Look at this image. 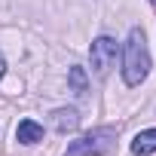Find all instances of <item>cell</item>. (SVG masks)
<instances>
[{
	"instance_id": "obj_8",
	"label": "cell",
	"mask_w": 156,
	"mask_h": 156,
	"mask_svg": "<svg viewBox=\"0 0 156 156\" xmlns=\"http://www.w3.org/2000/svg\"><path fill=\"white\" fill-rule=\"evenodd\" d=\"M3 73H6V58L0 55V80H3Z\"/></svg>"
},
{
	"instance_id": "obj_6",
	"label": "cell",
	"mask_w": 156,
	"mask_h": 156,
	"mask_svg": "<svg viewBox=\"0 0 156 156\" xmlns=\"http://www.w3.org/2000/svg\"><path fill=\"white\" fill-rule=\"evenodd\" d=\"M52 122H55V129L64 135V132H73L76 126H80V113H76L73 107H61V110L52 113Z\"/></svg>"
},
{
	"instance_id": "obj_1",
	"label": "cell",
	"mask_w": 156,
	"mask_h": 156,
	"mask_svg": "<svg viewBox=\"0 0 156 156\" xmlns=\"http://www.w3.org/2000/svg\"><path fill=\"white\" fill-rule=\"evenodd\" d=\"M150 73V49H147V37L141 28L129 31L126 49H122V80L126 86H141Z\"/></svg>"
},
{
	"instance_id": "obj_7",
	"label": "cell",
	"mask_w": 156,
	"mask_h": 156,
	"mask_svg": "<svg viewBox=\"0 0 156 156\" xmlns=\"http://www.w3.org/2000/svg\"><path fill=\"white\" fill-rule=\"evenodd\" d=\"M67 86H70V92H73L76 98H83V95L89 92L86 70H83V67H70V70H67Z\"/></svg>"
},
{
	"instance_id": "obj_4",
	"label": "cell",
	"mask_w": 156,
	"mask_h": 156,
	"mask_svg": "<svg viewBox=\"0 0 156 156\" xmlns=\"http://www.w3.org/2000/svg\"><path fill=\"white\" fill-rule=\"evenodd\" d=\"M16 141L19 144H37V141H43V126L37 119H22L19 129H16Z\"/></svg>"
},
{
	"instance_id": "obj_9",
	"label": "cell",
	"mask_w": 156,
	"mask_h": 156,
	"mask_svg": "<svg viewBox=\"0 0 156 156\" xmlns=\"http://www.w3.org/2000/svg\"><path fill=\"white\" fill-rule=\"evenodd\" d=\"M150 3H156V0H150Z\"/></svg>"
},
{
	"instance_id": "obj_5",
	"label": "cell",
	"mask_w": 156,
	"mask_h": 156,
	"mask_svg": "<svg viewBox=\"0 0 156 156\" xmlns=\"http://www.w3.org/2000/svg\"><path fill=\"white\" fill-rule=\"evenodd\" d=\"M132 153H135V156H150V153H156V129L138 132L135 141H132Z\"/></svg>"
},
{
	"instance_id": "obj_3",
	"label": "cell",
	"mask_w": 156,
	"mask_h": 156,
	"mask_svg": "<svg viewBox=\"0 0 156 156\" xmlns=\"http://www.w3.org/2000/svg\"><path fill=\"white\" fill-rule=\"evenodd\" d=\"M116 52H119V43H116L113 37L101 34L98 40H92V46H89L92 70H95L98 76H107V70H110V67H113V61H116Z\"/></svg>"
},
{
	"instance_id": "obj_2",
	"label": "cell",
	"mask_w": 156,
	"mask_h": 156,
	"mask_svg": "<svg viewBox=\"0 0 156 156\" xmlns=\"http://www.w3.org/2000/svg\"><path fill=\"white\" fill-rule=\"evenodd\" d=\"M113 141H116V129H110V126L92 129L83 138L70 141V147L64 150V156H104V153H110Z\"/></svg>"
}]
</instances>
